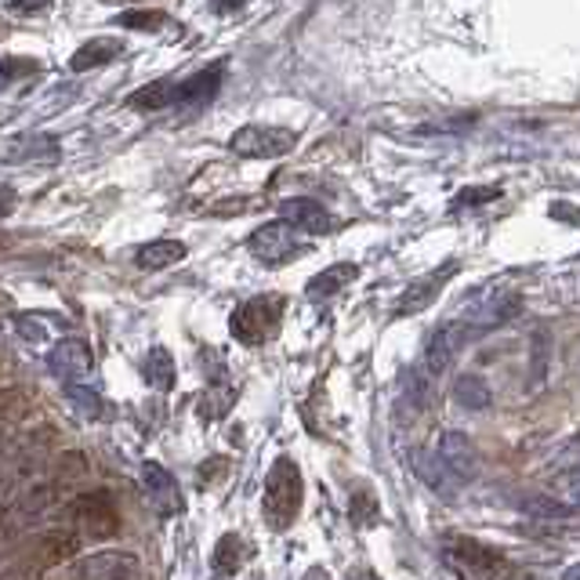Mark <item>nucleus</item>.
<instances>
[{"label":"nucleus","mask_w":580,"mask_h":580,"mask_svg":"<svg viewBox=\"0 0 580 580\" xmlns=\"http://www.w3.org/2000/svg\"><path fill=\"white\" fill-rule=\"evenodd\" d=\"M555 464H559V469H580V431L555 453Z\"/></svg>","instance_id":"473e14b6"},{"label":"nucleus","mask_w":580,"mask_h":580,"mask_svg":"<svg viewBox=\"0 0 580 580\" xmlns=\"http://www.w3.org/2000/svg\"><path fill=\"white\" fill-rule=\"evenodd\" d=\"M522 511H530V516H541V519H570L573 508L559 500L555 494H533V497H522L519 500Z\"/></svg>","instance_id":"393cba45"},{"label":"nucleus","mask_w":580,"mask_h":580,"mask_svg":"<svg viewBox=\"0 0 580 580\" xmlns=\"http://www.w3.org/2000/svg\"><path fill=\"white\" fill-rule=\"evenodd\" d=\"M40 66L33 59H0V91L11 87L15 81H22L26 73H37Z\"/></svg>","instance_id":"c756f323"},{"label":"nucleus","mask_w":580,"mask_h":580,"mask_svg":"<svg viewBox=\"0 0 580 580\" xmlns=\"http://www.w3.org/2000/svg\"><path fill=\"white\" fill-rule=\"evenodd\" d=\"M0 305H8V298H4V294H0Z\"/></svg>","instance_id":"79ce46f5"},{"label":"nucleus","mask_w":580,"mask_h":580,"mask_svg":"<svg viewBox=\"0 0 580 580\" xmlns=\"http://www.w3.org/2000/svg\"><path fill=\"white\" fill-rule=\"evenodd\" d=\"M442 559L472 580H511L516 577V566H511L505 555L494 548H483V544H475V541H464V537L447 541Z\"/></svg>","instance_id":"20e7f679"},{"label":"nucleus","mask_w":580,"mask_h":580,"mask_svg":"<svg viewBox=\"0 0 580 580\" xmlns=\"http://www.w3.org/2000/svg\"><path fill=\"white\" fill-rule=\"evenodd\" d=\"M414 472H417L421 480H425L436 494H442V497H453V494H458V483H453L450 475L442 472V464L431 458V453H414Z\"/></svg>","instance_id":"5701e85b"},{"label":"nucleus","mask_w":580,"mask_h":580,"mask_svg":"<svg viewBox=\"0 0 580 580\" xmlns=\"http://www.w3.org/2000/svg\"><path fill=\"white\" fill-rule=\"evenodd\" d=\"M247 250L255 255L258 261H265V265H283V261H291L294 255H301V244L298 236H294L291 225H283L280 218L261 225L247 236Z\"/></svg>","instance_id":"1a4fd4ad"},{"label":"nucleus","mask_w":580,"mask_h":580,"mask_svg":"<svg viewBox=\"0 0 580 580\" xmlns=\"http://www.w3.org/2000/svg\"><path fill=\"white\" fill-rule=\"evenodd\" d=\"M66 400H70V406H73L76 414H84L91 421L106 417V403H102V395L91 389V384H84V381L66 384Z\"/></svg>","instance_id":"b1692460"},{"label":"nucleus","mask_w":580,"mask_h":580,"mask_svg":"<svg viewBox=\"0 0 580 580\" xmlns=\"http://www.w3.org/2000/svg\"><path fill=\"white\" fill-rule=\"evenodd\" d=\"M0 161L4 164H51V161H59V139H51V134H19V139H11L4 145Z\"/></svg>","instance_id":"4468645a"},{"label":"nucleus","mask_w":580,"mask_h":580,"mask_svg":"<svg viewBox=\"0 0 580 580\" xmlns=\"http://www.w3.org/2000/svg\"><path fill=\"white\" fill-rule=\"evenodd\" d=\"M533 384H541L548 378V331L533 334V370H530Z\"/></svg>","instance_id":"7c9ffc66"},{"label":"nucleus","mask_w":580,"mask_h":580,"mask_svg":"<svg viewBox=\"0 0 580 580\" xmlns=\"http://www.w3.org/2000/svg\"><path fill=\"white\" fill-rule=\"evenodd\" d=\"M283 309H287V298H283V294H258V298H247L244 305L233 309L229 331L236 341H244V345H265V341L280 331Z\"/></svg>","instance_id":"f03ea898"},{"label":"nucleus","mask_w":580,"mask_h":580,"mask_svg":"<svg viewBox=\"0 0 580 580\" xmlns=\"http://www.w3.org/2000/svg\"><path fill=\"white\" fill-rule=\"evenodd\" d=\"M458 261H447L442 269H431L428 276H421V280H414L411 287H406L403 294H400V301H395V316H417V312H425L431 301L439 298V291L447 287V283L458 276Z\"/></svg>","instance_id":"9d476101"},{"label":"nucleus","mask_w":580,"mask_h":580,"mask_svg":"<svg viewBox=\"0 0 580 580\" xmlns=\"http://www.w3.org/2000/svg\"><path fill=\"white\" fill-rule=\"evenodd\" d=\"M0 244H4V240H0Z\"/></svg>","instance_id":"37998d69"},{"label":"nucleus","mask_w":580,"mask_h":580,"mask_svg":"<svg viewBox=\"0 0 580 580\" xmlns=\"http://www.w3.org/2000/svg\"><path fill=\"white\" fill-rule=\"evenodd\" d=\"M356 276H359V265H352V261H338V265L323 269L320 276H312V280H309V287H305V294H309L312 301L334 298V294H338V291H345Z\"/></svg>","instance_id":"f3484780"},{"label":"nucleus","mask_w":580,"mask_h":580,"mask_svg":"<svg viewBox=\"0 0 580 580\" xmlns=\"http://www.w3.org/2000/svg\"><path fill=\"white\" fill-rule=\"evenodd\" d=\"M348 516L356 526H378V519H381V508H378V497H374L370 490H356L348 500Z\"/></svg>","instance_id":"a878e982"},{"label":"nucleus","mask_w":580,"mask_h":580,"mask_svg":"<svg viewBox=\"0 0 580 580\" xmlns=\"http://www.w3.org/2000/svg\"><path fill=\"white\" fill-rule=\"evenodd\" d=\"M298 145V134L287 128H269V123H244L229 139V150L244 161H276Z\"/></svg>","instance_id":"39448f33"},{"label":"nucleus","mask_w":580,"mask_h":580,"mask_svg":"<svg viewBox=\"0 0 580 580\" xmlns=\"http://www.w3.org/2000/svg\"><path fill=\"white\" fill-rule=\"evenodd\" d=\"M280 222L283 225H291V229H298V233H312V236H323V233H331V211L323 208V203H316L309 197H291V200H283L280 203Z\"/></svg>","instance_id":"ddd939ff"},{"label":"nucleus","mask_w":580,"mask_h":580,"mask_svg":"<svg viewBox=\"0 0 580 580\" xmlns=\"http://www.w3.org/2000/svg\"><path fill=\"white\" fill-rule=\"evenodd\" d=\"M4 544H8V537H4V533H0V555H4Z\"/></svg>","instance_id":"ea45409f"},{"label":"nucleus","mask_w":580,"mask_h":580,"mask_svg":"<svg viewBox=\"0 0 580 580\" xmlns=\"http://www.w3.org/2000/svg\"><path fill=\"white\" fill-rule=\"evenodd\" d=\"M431 458L442 464V472H447L458 486L472 483L475 475H480V450H475V442L458 428L442 431L436 450H431Z\"/></svg>","instance_id":"0eeeda50"},{"label":"nucleus","mask_w":580,"mask_h":580,"mask_svg":"<svg viewBox=\"0 0 580 580\" xmlns=\"http://www.w3.org/2000/svg\"><path fill=\"white\" fill-rule=\"evenodd\" d=\"M522 312V298L516 291H486V294H480L472 305H464V312L458 316V323L464 334H469V341L472 338H480V334H486V331H497V327H505V323H511L516 316Z\"/></svg>","instance_id":"7ed1b4c3"},{"label":"nucleus","mask_w":580,"mask_h":580,"mask_svg":"<svg viewBox=\"0 0 580 580\" xmlns=\"http://www.w3.org/2000/svg\"><path fill=\"white\" fill-rule=\"evenodd\" d=\"M500 200V186H472V189H461L458 197H453L450 211H469V208H483V203H494Z\"/></svg>","instance_id":"cd10ccee"},{"label":"nucleus","mask_w":580,"mask_h":580,"mask_svg":"<svg viewBox=\"0 0 580 580\" xmlns=\"http://www.w3.org/2000/svg\"><path fill=\"white\" fill-rule=\"evenodd\" d=\"M548 214H552V218H559V222H580V211H577V208H566L563 200L555 203V208H552Z\"/></svg>","instance_id":"f704fd0d"},{"label":"nucleus","mask_w":580,"mask_h":580,"mask_svg":"<svg viewBox=\"0 0 580 580\" xmlns=\"http://www.w3.org/2000/svg\"><path fill=\"white\" fill-rule=\"evenodd\" d=\"M244 563H247V541L240 537V533H225V537L214 544V573L218 577H236L244 570Z\"/></svg>","instance_id":"aec40b11"},{"label":"nucleus","mask_w":580,"mask_h":580,"mask_svg":"<svg viewBox=\"0 0 580 580\" xmlns=\"http://www.w3.org/2000/svg\"><path fill=\"white\" fill-rule=\"evenodd\" d=\"M11 211H15V192H11V189H0V218H8Z\"/></svg>","instance_id":"c9c22d12"},{"label":"nucleus","mask_w":580,"mask_h":580,"mask_svg":"<svg viewBox=\"0 0 580 580\" xmlns=\"http://www.w3.org/2000/svg\"><path fill=\"white\" fill-rule=\"evenodd\" d=\"M559 486L566 490V497H570V508H580V469H573L570 475H563Z\"/></svg>","instance_id":"72a5a7b5"},{"label":"nucleus","mask_w":580,"mask_h":580,"mask_svg":"<svg viewBox=\"0 0 580 580\" xmlns=\"http://www.w3.org/2000/svg\"><path fill=\"white\" fill-rule=\"evenodd\" d=\"M181 258H186V244H181V240H153V244L139 247V255H134V265L145 269V272H156V269L178 265Z\"/></svg>","instance_id":"a211bd4d"},{"label":"nucleus","mask_w":580,"mask_h":580,"mask_svg":"<svg viewBox=\"0 0 580 580\" xmlns=\"http://www.w3.org/2000/svg\"><path fill=\"white\" fill-rule=\"evenodd\" d=\"M348 580H378V573H370V570H352Z\"/></svg>","instance_id":"4c0bfd02"},{"label":"nucleus","mask_w":580,"mask_h":580,"mask_svg":"<svg viewBox=\"0 0 580 580\" xmlns=\"http://www.w3.org/2000/svg\"><path fill=\"white\" fill-rule=\"evenodd\" d=\"M142 374H145V381L153 384L156 392H170L175 389V381H178V367H175V356H170L167 348H150V356H145L142 363Z\"/></svg>","instance_id":"412c9836"},{"label":"nucleus","mask_w":580,"mask_h":580,"mask_svg":"<svg viewBox=\"0 0 580 580\" xmlns=\"http://www.w3.org/2000/svg\"><path fill=\"white\" fill-rule=\"evenodd\" d=\"M0 580H15V577H11V573H0Z\"/></svg>","instance_id":"a19ab883"},{"label":"nucleus","mask_w":580,"mask_h":580,"mask_svg":"<svg viewBox=\"0 0 580 580\" xmlns=\"http://www.w3.org/2000/svg\"><path fill=\"white\" fill-rule=\"evenodd\" d=\"M464 341H469V334H464L453 320L436 327V331L428 334V341H425V363H421V370L428 374V381L439 378V374L450 367L453 356H458V348H464Z\"/></svg>","instance_id":"f8f14e48"},{"label":"nucleus","mask_w":580,"mask_h":580,"mask_svg":"<svg viewBox=\"0 0 580 580\" xmlns=\"http://www.w3.org/2000/svg\"><path fill=\"white\" fill-rule=\"evenodd\" d=\"M37 548H40V563H48V566L70 563V559H76V552H81V533L51 530V533H44Z\"/></svg>","instance_id":"6ab92c4d"},{"label":"nucleus","mask_w":580,"mask_h":580,"mask_svg":"<svg viewBox=\"0 0 580 580\" xmlns=\"http://www.w3.org/2000/svg\"><path fill=\"white\" fill-rule=\"evenodd\" d=\"M48 367L62 384H73L87 378L91 367H95V356H91V345L84 338H62L48 352Z\"/></svg>","instance_id":"9b49d317"},{"label":"nucleus","mask_w":580,"mask_h":580,"mask_svg":"<svg viewBox=\"0 0 580 580\" xmlns=\"http://www.w3.org/2000/svg\"><path fill=\"white\" fill-rule=\"evenodd\" d=\"M73 580H142V563L123 548L91 552L73 563Z\"/></svg>","instance_id":"6e6552de"},{"label":"nucleus","mask_w":580,"mask_h":580,"mask_svg":"<svg viewBox=\"0 0 580 580\" xmlns=\"http://www.w3.org/2000/svg\"><path fill=\"white\" fill-rule=\"evenodd\" d=\"M117 26L156 33V29L167 26V11H161V8H153V11H123V15H117Z\"/></svg>","instance_id":"bb28decb"},{"label":"nucleus","mask_w":580,"mask_h":580,"mask_svg":"<svg viewBox=\"0 0 580 580\" xmlns=\"http://www.w3.org/2000/svg\"><path fill=\"white\" fill-rule=\"evenodd\" d=\"M233 400H236V392H225L222 384H211V389L200 395L197 406H200L203 417H225V414H229V403Z\"/></svg>","instance_id":"c85d7f7f"},{"label":"nucleus","mask_w":580,"mask_h":580,"mask_svg":"<svg viewBox=\"0 0 580 580\" xmlns=\"http://www.w3.org/2000/svg\"><path fill=\"white\" fill-rule=\"evenodd\" d=\"M305 580H331V577H327V570H323V566H312V570L305 573Z\"/></svg>","instance_id":"e433bc0d"},{"label":"nucleus","mask_w":580,"mask_h":580,"mask_svg":"<svg viewBox=\"0 0 580 580\" xmlns=\"http://www.w3.org/2000/svg\"><path fill=\"white\" fill-rule=\"evenodd\" d=\"M301 472L291 458H280L265 475V497H261V511L272 530H287L301 511Z\"/></svg>","instance_id":"f257e3e1"},{"label":"nucleus","mask_w":580,"mask_h":580,"mask_svg":"<svg viewBox=\"0 0 580 580\" xmlns=\"http://www.w3.org/2000/svg\"><path fill=\"white\" fill-rule=\"evenodd\" d=\"M475 123V117H458V120H436V123H425V128H417V134H461L469 131Z\"/></svg>","instance_id":"2f4dec72"},{"label":"nucleus","mask_w":580,"mask_h":580,"mask_svg":"<svg viewBox=\"0 0 580 580\" xmlns=\"http://www.w3.org/2000/svg\"><path fill=\"white\" fill-rule=\"evenodd\" d=\"M123 51H128V44H123L120 37H95V40H87L84 48H76V51H73L70 70H76V73L98 70V66L117 62Z\"/></svg>","instance_id":"2eb2a0df"},{"label":"nucleus","mask_w":580,"mask_h":580,"mask_svg":"<svg viewBox=\"0 0 580 580\" xmlns=\"http://www.w3.org/2000/svg\"><path fill=\"white\" fill-rule=\"evenodd\" d=\"M490 400H494V392L480 374H461V378L453 381V403H458L461 411H486Z\"/></svg>","instance_id":"4be33fe9"},{"label":"nucleus","mask_w":580,"mask_h":580,"mask_svg":"<svg viewBox=\"0 0 580 580\" xmlns=\"http://www.w3.org/2000/svg\"><path fill=\"white\" fill-rule=\"evenodd\" d=\"M142 483H145V490L153 494L156 505H164L167 511H181L178 483H175V475H170V472L164 469V464L145 461V464H142Z\"/></svg>","instance_id":"dca6fc26"},{"label":"nucleus","mask_w":580,"mask_h":580,"mask_svg":"<svg viewBox=\"0 0 580 580\" xmlns=\"http://www.w3.org/2000/svg\"><path fill=\"white\" fill-rule=\"evenodd\" d=\"M563 580H580V563H577V566H570V570L563 573Z\"/></svg>","instance_id":"58836bf2"},{"label":"nucleus","mask_w":580,"mask_h":580,"mask_svg":"<svg viewBox=\"0 0 580 580\" xmlns=\"http://www.w3.org/2000/svg\"><path fill=\"white\" fill-rule=\"evenodd\" d=\"M70 519L76 522V530H81L84 537H95V541L117 537L120 533V511L113 505V497L102 490L76 494L70 505Z\"/></svg>","instance_id":"423d86ee"}]
</instances>
